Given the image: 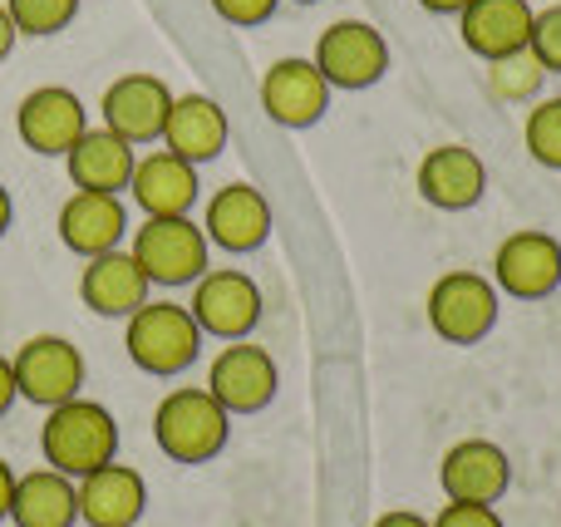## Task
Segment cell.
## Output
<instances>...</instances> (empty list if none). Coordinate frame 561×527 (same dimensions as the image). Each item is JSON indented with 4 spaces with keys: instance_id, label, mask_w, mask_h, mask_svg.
Instances as JSON below:
<instances>
[{
    "instance_id": "13",
    "label": "cell",
    "mask_w": 561,
    "mask_h": 527,
    "mask_svg": "<svg viewBox=\"0 0 561 527\" xmlns=\"http://www.w3.org/2000/svg\"><path fill=\"white\" fill-rule=\"evenodd\" d=\"M438 483H444L448 503H488V508H497L503 493L513 489V459L493 439H463L444 454Z\"/></svg>"
},
{
    "instance_id": "3",
    "label": "cell",
    "mask_w": 561,
    "mask_h": 527,
    "mask_svg": "<svg viewBox=\"0 0 561 527\" xmlns=\"http://www.w3.org/2000/svg\"><path fill=\"white\" fill-rule=\"evenodd\" d=\"M207 335L197 331L193 311L178 301H144L124 325V351L144 375H183L203 355Z\"/></svg>"
},
{
    "instance_id": "2",
    "label": "cell",
    "mask_w": 561,
    "mask_h": 527,
    "mask_svg": "<svg viewBox=\"0 0 561 527\" xmlns=\"http://www.w3.org/2000/svg\"><path fill=\"white\" fill-rule=\"evenodd\" d=\"M232 414L207 394V385H178L153 410V439L173 463H207L227 449Z\"/></svg>"
},
{
    "instance_id": "8",
    "label": "cell",
    "mask_w": 561,
    "mask_h": 527,
    "mask_svg": "<svg viewBox=\"0 0 561 527\" xmlns=\"http://www.w3.org/2000/svg\"><path fill=\"white\" fill-rule=\"evenodd\" d=\"M310 59L325 75V84L345 89V94H359V89L379 84L389 75V45L365 20H335V25H325V35L316 39V55Z\"/></svg>"
},
{
    "instance_id": "32",
    "label": "cell",
    "mask_w": 561,
    "mask_h": 527,
    "mask_svg": "<svg viewBox=\"0 0 561 527\" xmlns=\"http://www.w3.org/2000/svg\"><path fill=\"white\" fill-rule=\"evenodd\" d=\"M375 527H434L424 518V513H409V508H394V513H385V518H375Z\"/></svg>"
},
{
    "instance_id": "27",
    "label": "cell",
    "mask_w": 561,
    "mask_h": 527,
    "mask_svg": "<svg viewBox=\"0 0 561 527\" xmlns=\"http://www.w3.org/2000/svg\"><path fill=\"white\" fill-rule=\"evenodd\" d=\"M10 20H15L20 35H59V30H69V20L79 15V0H5Z\"/></svg>"
},
{
    "instance_id": "10",
    "label": "cell",
    "mask_w": 561,
    "mask_h": 527,
    "mask_svg": "<svg viewBox=\"0 0 561 527\" xmlns=\"http://www.w3.org/2000/svg\"><path fill=\"white\" fill-rule=\"evenodd\" d=\"M493 286L513 301H547L561 291V242L542 227L503 237L493 252Z\"/></svg>"
},
{
    "instance_id": "1",
    "label": "cell",
    "mask_w": 561,
    "mask_h": 527,
    "mask_svg": "<svg viewBox=\"0 0 561 527\" xmlns=\"http://www.w3.org/2000/svg\"><path fill=\"white\" fill-rule=\"evenodd\" d=\"M39 454L49 469H59L65 479H84V473L104 469L118 459V424L104 404L94 400H69L45 410V429H39Z\"/></svg>"
},
{
    "instance_id": "15",
    "label": "cell",
    "mask_w": 561,
    "mask_h": 527,
    "mask_svg": "<svg viewBox=\"0 0 561 527\" xmlns=\"http://www.w3.org/2000/svg\"><path fill=\"white\" fill-rule=\"evenodd\" d=\"M419 197L438 213H468L488 193V168L468 144H438L419 163Z\"/></svg>"
},
{
    "instance_id": "36",
    "label": "cell",
    "mask_w": 561,
    "mask_h": 527,
    "mask_svg": "<svg viewBox=\"0 0 561 527\" xmlns=\"http://www.w3.org/2000/svg\"><path fill=\"white\" fill-rule=\"evenodd\" d=\"M10 222H15V203H10V187L0 183V237L10 232Z\"/></svg>"
},
{
    "instance_id": "30",
    "label": "cell",
    "mask_w": 561,
    "mask_h": 527,
    "mask_svg": "<svg viewBox=\"0 0 561 527\" xmlns=\"http://www.w3.org/2000/svg\"><path fill=\"white\" fill-rule=\"evenodd\" d=\"M428 523L434 527H507L497 518V508H488V503H444V513Z\"/></svg>"
},
{
    "instance_id": "37",
    "label": "cell",
    "mask_w": 561,
    "mask_h": 527,
    "mask_svg": "<svg viewBox=\"0 0 561 527\" xmlns=\"http://www.w3.org/2000/svg\"><path fill=\"white\" fill-rule=\"evenodd\" d=\"M296 5H316V0H296Z\"/></svg>"
},
{
    "instance_id": "12",
    "label": "cell",
    "mask_w": 561,
    "mask_h": 527,
    "mask_svg": "<svg viewBox=\"0 0 561 527\" xmlns=\"http://www.w3.org/2000/svg\"><path fill=\"white\" fill-rule=\"evenodd\" d=\"M168 108H173V89H168L158 75H144V69H138V75H118L114 84L104 89V99H99V118H104V128L118 134L124 144H134V148L163 138Z\"/></svg>"
},
{
    "instance_id": "33",
    "label": "cell",
    "mask_w": 561,
    "mask_h": 527,
    "mask_svg": "<svg viewBox=\"0 0 561 527\" xmlns=\"http://www.w3.org/2000/svg\"><path fill=\"white\" fill-rule=\"evenodd\" d=\"M10 499H15V469L0 459V523H10Z\"/></svg>"
},
{
    "instance_id": "7",
    "label": "cell",
    "mask_w": 561,
    "mask_h": 527,
    "mask_svg": "<svg viewBox=\"0 0 561 527\" xmlns=\"http://www.w3.org/2000/svg\"><path fill=\"white\" fill-rule=\"evenodd\" d=\"M10 365H15L20 400L39 404V410L69 404L84 390V355H79V345L65 341V335H30V341L10 355Z\"/></svg>"
},
{
    "instance_id": "21",
    "label": "cell",
    "mask_w": 561,
    "mask_h": 527,
    "mask_svg": "<svg viewBox=\"0 0 561 527\" xmlns=\"http://www.w3.org/2000/svg\"><path fill=\"white\" fill-rule=\"evenodd\" d=\"M79 301L94 316H124L128 321L148 301V276L134 262V252H118L114 247L104 256H89L84 272H79Z\"/></svg>"
},
{
    "instance_id": "16",
    "label": "cell",
    "mask_w": 561,
    "mask_h": 527,
    "mask_svg": "<svg viewBox=\"0 0 561 527\" xmlns=\"http://www.w3.org/2000/svg\"><path fill=\"white\" fill-rule=\"evenodd\" d=\"M203 232L217 252L247 256L272 237V203H266L262 187H252V183H227V187H217L213 203H207Z\"/></svg>"
},
{
    "instance_id": "35",
    "label": "cell",
    "mask_w": 561,
    "mask_h": 527,
    "mask_svg": "<svg viewBox=\"0 0 561 527\" xmlns=\"http://www.w3.org/2000/svg\"><path fill=\"white\" fill-rule=\"evenodd\" d=\"M419 5H424L428 15H458V10H463L468 0H419Z\"/></svg>"
},
{
    "instance_id": "31",
    "label": "cell",
    "mask_w": 561,
    "mask_h": 527,
    "mask_svg": "<svg viewBox=\"0 0 561 527\" xmlns=\"http://www.w3.org/2000/svg\"><path fill=\"white\" fill-rule=\"evenodd\" d=\"M15 400H20V390H15V365H10V355H0V420L15 410Z\"/></svg>"
},
{
    "instance_id": "6",
    "label": "cell",
    "mask_w": 561,
    "mask_h": 527,
    "mask_svg": "<svg viewBox=\"0 0 561 527\" xmlns=\"http://www.w3.org/2000/svg\"><path fill=\"white\" fill-rule=\"evenodd\" d=\"M187 311H193L197 331L213 341H247L262 321V286L237 266H207L193 282Z\"/></svg>"
},
{
    "instance_id": "22",
    "label": "cell",
    "mask_w": 561,
    "mask_h": 527,
    "mask_svg": "<svg viewBox=\"0 0 561 527\" xmlns=\"http://www.w3.org/2000/svg\"><path fill=\"white\" fill-rule=\"evenodd\" d=\"M134 163H138V148L124 144L118 134H108L104 124L89 128L75 148L65 153V168H69V183L79 193H128V177H134Z\"/></svg>"
},
{
    "instance_id": "29",
    "label": "cell",
    "mask_w": 561,
    "mask_h": 527,
    "mask_svg": "<svg viewBox=\"0 0 561 527\" xmlns=\"http://www.w3.org/2000/svg\"><path fill=\"white\" fill-rule=\"evenodd\" d=\"M276 5H280V0H213L217 15H222L227 25H242V30L266 25V20L276 15Z\"/></svg>"
},
{
    "instance_id": "17",
    "label": "cell",
    "mask_w": 561,
    "mask_h": 527,
    "mask_svg": "<svg viewBox=\"0 0 561 527\" xmlns=\"http://www.w3.org/2000/svg\"><path fill=\"white\" fill-rule=\"evenodd\" d=\"M75 493H79V523H89V527H138V518L148 508L144 473L118 459L84 473V479H75Z\"/></svg>"
},
{
    "instance_id": "24",
    "label": "cell",
    "mask_w": 561,
    "mask_h": 527,
    "mask_svg": "<svg viewBox=\"0 0 561 527\" xmlns=\"http://www.w3.org/2000/svg\"><path fill=\"white\" fill-rule=\"evenodd\" d=\"M10 523L15 527H75L79 523V493L75 479L59 469H30L15 473V499H10Z\"/></svg>"
},
{
    "instance_id": "25",
    "label": "cell",
    "mask_w": 561,
    "mask_h": 527,
    "mask_svg": "<svg viewBox=\"0 0 561 527\" xmlns=\"http://www.w3.org/2000/svg\"><path fill=\"white\" fill-rule=\"evenodd\" d=\"M542 79H547V69L537 65L533 49H513V55H503V59H488V89H493V99H503V104H533Z\"/></svg>"
},
{
    "instance_id": "19",
    "label": "cell",
    "mask_w": 561,
    "mask_h": 527,
    "mask_svg": "<svg viewBox=\"0 0 561 527\" xmlns=\"http://www.w3.org/2000/svg\"><path fill=\"white\" fill-rule=\"evenodd\" d=\"M128 232V207L118 193H69L59 207V242L75 256H104L124 242Z\"/></svg>"
},
{
    "instance_id": "34",
    "label": "cell",
    "mask_w": 561,
    "mask_h": 527,
    "mask_svg": "<svg viewBox=\"0 0 561 527\" xmlns=\"http://www.w3.org/2000/svg\"><path fill=\"white\" fill-rule=\"evenodd\" d=\"M15 39H20V30H15V20H10L5 0H0V59H10V49H15Z\"/></svg>"
},
{
    "instance_id": "4",
    "label": "cell",
    "mask_w": 561,
    "mask_h": 527,
    "mask_svg": "<svg viewBox=\"0 0 561 527\" xmlns=\"http://www.w3.org/2000/svg\"><path fill=\"white\" fill-rule=\"evenodd\" d=\"M128 252L144 266L148 286H193L213 266V242L193 217H144Z\"/></svg>"
},
{
    "instance_id": "9",
    "label": "cell",
    "mask_w": 561,
    "mask_h": 527,
    "mask_svg": "<svg viewBox=\"0 0 561 527\" xmlns=\"http://www.w3.org/2000/svg\"><path fill=\"white\" fill-rule=\"evenodd\" d=\"M280 390V370L272 351L256 341H227L207 370V394L227 414H262Z\"/></svg>"
},
{
    "instance_id": "11",
    "label": "cell",
    "mask_w": 561,
    "mask_h": 527,
    "mask_svg": "<svg viewBox=\"0 0 561 527\" xmlns=\"http://www.w3.org/2000/svg\"><path fill=\"white\" fill-rule=\"evenodd\" d=\"M15 134L30 153L39 158H65L79 138L89 134V108L75 89L65 84H39L20 99L15 108Z\"/></svg>"
},
{
    "instance_id": "14",
    "label": "cell",
    "mask_w": 561,
    "mask_h": 527,
    "mask_svg": "<svg viewBox=\"0 0 561 527\" xmlns=\"http://www.w3.org/2000/svg\"><path fill=\"white\" fill-rule=\"evenodd\" d=\"M330 94L335 89L325 84V75L316 69V59H276L262 75V108L266 118L280 128H310L325 118Z\"/></svg>"
},
{
    "instance_id": "26",
    "label": "cell",
    "mask_w": 561,
    "mask_h": 527,
    "mask_svg": "<svg viewBox=\"0 0 561 527\" xmlns=\"http://www.w3.org/2000/svg\"><path fill=\"white\" fill-rule=\"evenodd\" d=\"M523 144H527V153H533V163L561 173V94L537 99V104L527 108Z\"/></svg>"
},
{
    "instance_id": "28",
    "label": "cell",
    "mask_w": 561,
    "mask_h": 527,
    "mask_svg": "<svg viewBox=\"0 0 561 527\" xmlns=\"http://www.w3.org/2000/svg\"><path fill=\"white\" fill-rule=\"evenodd\" d=\"M527 49L537 55V65L547 75H561V0L557 5H542L533 15V35H527Z\"/></svg>"
},
{
    "instance_id": "20",
    "label": "cell",
    "mask_w": 561,
    "mask_h": 527,
    "mask_svg": "<svg viewBox=\"0 0 561 527\" xmlns=\"http://www.w3.org/2000/svg\"><path fill=\"white\" fill-rule=\"evenodd\" d=\"M533 15V0H468L458 10V35L488 65V59H503L513 49H527Z\"/></svg>"
},
{
    "instance_id": "23",
    "label": "cell",
    "mask_w": 561,
    "mask_h": 527,
    "mask_svg": "<svg viewBox=\"0 0 561 527\" xmlns=\"http://www.w3.org/2000/svg\"><path fill=\"white\" fill-rule=\"evenodd\" d=\"M158 144L168 153L187 158V163H213L217 153L227 148V114L217 99L207 94H173V108H168V124Z\"/></svg>"
},
{
    "instance_id": "5",
    "label": "cell",
    "mask_w": 561,
    "mask_h": 527,
    "mask_svg": "<svg viewBox=\"0 0 561 527\" xmlns=\"http://www.w3.org/2000/svg\"><path fill=\"white\" fill-rule=\"evenodd\" d=\"M428 325L438 341L448 345H478L483 335H493L497 311H503V291L493 286V276L483 272H448L428 286Z\"/></svg>"
},
{
    "instance_id": "18",
    "label": "cell",
    "mask_w": 561,
    "mask_h": 527,
    "mask_svg": "<svg viewBox=\"0 0 561 527\" xmlns=\"http://www.w3.org/2000/svg\"><path fill=\"white\" fill-rule=\"evenodd\" d=\"M197 168L187 158L168 153V148H153L134 163V177H128V197L138 203L144 217H187L197 203Z\"/></svg>"
}]
</instances>
